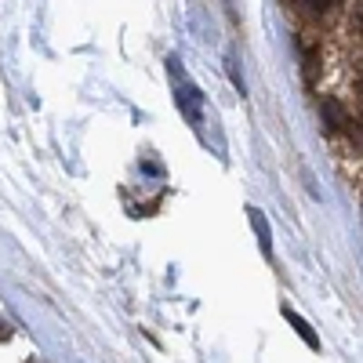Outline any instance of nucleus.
Returning a JSON list of instances; mask_svg holds the SVG:
<instances>
[{
	"label": "nucleus",
	"mask_w": 363,
	"mask_h": 363,
	"mask_svg": "<svg viewBox=\"0 0 363 363\" xmlns=\"http://www.w3.org/2000/svg\"><path fill=\"white\" fill-rule=\"evenodd\" d=\"M200 106H203V95H200V91H196L193 84L182 80V84H178V109L186 113V116L193 120V124H200Z\"/></svg>",
	"instance_id": "obj_1"
},
{
	"label": "nucleus",
	"mask_w": 363,
	"mask_h": 363,
	"mask_svg": "<svg viewBox=\"0 0 363 363\" xmlns=\"http://www.w3.org/2000/svg\"><path fill=\"white\" fill-rule=\"evenodd\" d=\"M323 120H327L335 131H345V128L352 124V116L345 113V106H342L338 99H327V102H323Z\"/></svg>",
	"instance_id": "obj_2"
},
{
	"label": "nucleus",
	"mask_w": 363,
	"mask_h": 363,
	"mask_svg": "<svg viewBox=\"0 0 363 363\" xmlns=\"http://www.w3.org/2000/svg\"><path fill=\"white\" fill-rule=\"evenodd\" d=\"M284 316H287V323L298 330V335L306 338V345H309V349H320V338L313 335V327H309L306 320H301V316H294V309H284Z\"/></svg>",
	"instance_id": "obj_3"
},
{
	"label": "nucleus",
	"mask_w": 363,
	"mask_h": 363,
	"mask_svg": "<svg viewBox=\"0 0 363 363\" xmlns=\"http://www.w3.org/2000/svg\"><path fill=\"white\" fill-rule=\"evenodd\" d=\"M251 225H255V233H258V240H262V251L269 255V251H272V240H269V225H265V218H262L258 207H251Z\"/></svg>",
	"instance_id": "obj_4"
},
{
	"label": "nucleus",
	"mask_w": 363,
	"mask_h": 363,
	"mask_svg": "<svg viewBox=\"0 0 363 363\" xmlns=\"http://www.w3.org/2000/svg\"><path fill=\"white\" fill-rule=\"evenodd\" d=\"M8 338H11V323L0 316V342H8Z\"/></svg>",
	"instance_id": "obj_5"
}]
</instances>
